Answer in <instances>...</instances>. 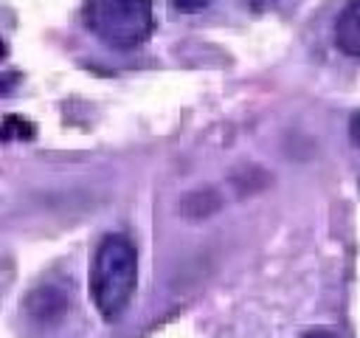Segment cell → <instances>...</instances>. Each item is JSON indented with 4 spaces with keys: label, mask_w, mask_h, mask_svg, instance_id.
<instances>
[{
    "label": "cell",
    "mask_w": 360,
    "mask_h": 338,
    "mask_svg": "<svg viewBox=\"0 0 360 338\" xmlns=\"http://www.w3.org/2000/svg\"><path fill=\"white\" fill-rule=\"evenodd\" d=\"M335 45L349 56H360V0H349L340 8L335 20Z\"/></svg>",
    "instance_id": "cell-4"
},
{
    "label": "cell",
    "mask_w": 360,
    "mask_h": 338,
    "mask_svg": "<svg viewBox=\"0 0 360 338\" xmlns=\"http://www.w3.org/2000/svg\"><path fill=\"white\" fill-rule=\"evenodd\" d=\"M349 138L360 146V113H354V115H352V121H349Z\"/></svg>",
    "instance_id": "cell-10"
},
{
    "label": "cell",
    "mask_w": 360,
    "mask_h": 338,
    "mask_svg": "<svg viewBox=\"0 0 360 338\" xmlns=\"http://www.w3.org/2000/svg\"><path fill=\"white\" fill-rule=\"evenodd\" d=\"M222 206V197L214 189H194L188 194H183L180 200V214L188 220H208L211 214H217Z\"/></svg>",
    "instance_id": "cell-5"
},
{
    "label": "cell",
    "mask_w": 360,
    "mask_h": 338,
    "mask_svg": "<svg viewBox=\"0 0 360 338\" xmlns=\"http://www.w3.org/2000/svg\"><path fill=\"white\" fill-rule=\"evenodd\" d=\"M172 3H174V8H177V11H186V14L200 11V8H205V6H208V0H172Z\"/></svg>",
    "instance_id": "cell-7"
},
{
    "label": "cell",
    "mask_w": 360,
    "mask_h": 338,
    "mask_svg": "<svg viewBox=\"0 0 360 338\" xmlns=\"http://www.w3.org/2000/svg\"><path fill=\"white\" fill-rule=\"evenodd\" d=\"M6 54H8V48H6V42H3V39H0V59H3V56H6Z\"/></svg>",
    "instance_id": "cell-11"
},
{
    "label": "cell",
    "mask_w": 360,
    "mask_h": 338,
    "mask_svg": "<svg viewBox=\"0 0 360 338\" xmlns=\"http://www.w3.org/2000/svg\"><path fill=\"white\" fill-rule=\"evenodd\" d=\"M82 20L112 48H138L155 28L152 0H87Z\"/></svg>",
    "instance_id": "cell-2"
},
{
    "label": "cell",
    "mask_w": 360,
    "mask_h": 338,
    "mask_svg": "<svg viewBox=\"0 0 360 338\" xmlns=\"http://www.w3.org/2000/svg\"><path fill=\"white\" fill-rule=\"evenodd\" d=\"M20 82V76L14 73V70H8V73H0V96H6L8 90H14V84Z\"/></svg>",
    "instance_id": "cell-9"
},
{
    "label": "cell",
    "mask_w": 360,
    "mask_h": 338,
    "mask_svg": "<svg viewBox=\"0 0 360 338\" xmlns=\"http://www.w3.org/2000/svg\"><path fill=\"white\" fill-rule=\"evenodd\" d=\"M65 310H68V296H65V290H59L53 284L37 287L25 299V313L37 324H53V321H59L65 315Z\"/></svg>",
    "instance_id": "cell-3"
},
{
    "label": "cell",
    "mask_w": 360,
    "mask_h": 338,
    "mask_svg": "<svg viewBox=\"0 0 360 338\" xmlns=\"http://www.w3.org/2000/svg\"><path fill=\"white\" fill-rule=\"evenodd\" d=\"M0 138H3V141H11V138L28 141V138H34V124H28V121L20 118V115H8V118L0 124Z\"/></svg>",
    "instance_id": "cell-6"
},
{
    "label": "cell",
    "mask_w": 360,
    "mask_h": 338,
    "mask_svg": "<svg viewBox=\"0 0 360 338\" xmlns=\"http://www.w3.org/2000/svg\"><path fill=\"white\" fill-rule=\"evenodd\" d=\"M138 287V251L129 237L107 234L90 262V299L104 321H118Z\"/></svg>",
    "instance_id": "cell-1"
},
{
    "label": "cell",
    "mask_w": 360,
    "mask_h": 338,
    "mask_svg": "<svg viewBox=\"0 0 360 338\" xmlns=\"http://www.w3.org/2000/svg\"><path fill=\"white\" fill-rule=\"evenodd\" d=\"M295 338H338V332H332V330H326V327H312V330L298 332Z\"/></svg>",
    "instance_id": "cell-8"
}]
</instances>
